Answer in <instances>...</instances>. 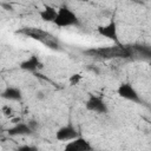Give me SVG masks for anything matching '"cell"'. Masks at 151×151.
Masks as SVG:
<instances>
[{"mask_svg": "<svg viewBox=\"0 0 151 151\" xmlns=\"http://www.w3.org/2000/svg\"><path fill=\"white\" fill-rule=\"evenodd\" d=\"M18 33H21L28 38H32L33 40H37L39 42H41L42 45H45L46 47L58 51L60 50V44L58 41V39L51 34L47 31H44L41 28H37V27H24L21 28Z\"/></svg>", "mask_w": 151, "mask_h": 151, "instance_id": "cell-1", "label": "cell"}, {"mask_svg": "<svg viewBox=\"0 0 151 151\" xmlns=\"http://www.w3.org/2000/svg\"><path fill=\"white\" fill-rule=\"evenodd\" d=\"M42 63L40 61V59L37 55H31L28 59L24 60L20 63V68L22 71H27V72H37L39 70L42 68Z\"/></svg>", "mask_w": 151, "mask_h": 151, "instance_id": "cell-9", "label": "cell"}, {"mask_svg": "<svg viewBox=\"0 0 151 151\" xmlns=\"http://www.w3.org/2000/svg\"><path fill=\"white\" fill-rule=\"evenodd\" d=\"M54 24L58 27H71V26H78L79 19L77 14L66 5L58 8V15L54 21Z\"/></svg>", "mask_w": 151, "mask_h": 151, "instance_id": "cell-3", "label": "cell"}, {"mask_svg": "<svg viewBox=\"0 0 151 151\" xmlns=\"http://www.w3.org/2000/svg\"><path fill=\"white\" fill-rule=\"evenodd\" d=\"M57 15H58V9L50 5H46L41 11H39V17L41 18L42 21L46 22H54Z\"/></svg>", "mask_w": 151, "mask_h": 151, "instance_id": "cell-11", "label": "cell"}, {"mask_svg": "<svg viewBox=\"0 0 151 151\" xmlns=\"http://www.w3.org/2000/svg\"><path fill=\"white\" fill-rule=\"evenodd\" d=\"M1 111H2V114H4L5 117L9 118V119H12V118L14 117V110H13L12 106H9V105H4V106L1 107Z\"/></svg>", "mask_w": 151, "mask_h": 151, "instance_id": "cell-14", "label": "cell"}, {"mask_svg": "<svg viewBox=\"0 0 151 151\" xmlns=\"http://www.w3.org/2000/svg\"><path fill=\"white\" fill-rule=\"evenodd\" d=\"M1 97L6 100H13V101H20L22 99V92L20 88L18 87H12V86H8L6 87L2 93H1Z\"/></svg>", "mask_w": 151, "mask_h": 151, "instance_id": "cell-12", "label": "cell"}, {"mask_svg": "<svg viewBox=\"0 0 151 151\" xmlns=\"http://www.w3.org/2000/svg\"><path fill=\"white\" fill-rule=\"evenodd\" d=\"M17 151H39V149L34 145H22V146H19Z\"/></svg>", "mask_w": 151, "mask_h": 151, "instance_id": "cell-16", "label": "cell"}, {"mask_svg": "<svg viewBox=\"0 0 151 151\" xmlns=\"http://www.w3.org/2000/svg\"><path fill=\"white\" fill-rule=\"evenodd\" d=\"M28 125L32 127V130H33V131H34V130H35V127H37V123H35L34 120H31V122L28 123Z\"/></svg>", "mask_w": 151, "mask_h": 151, "instance_id": "cell-18", "label": "cell"}, {"mask_svg": "<svg viewBox=\"0 0 151 151\" xmlns=\"http://www.w3.org/2000/svg\"><path fill=\"white\" fill-rule=\"evenodd\" d=\"M87 68H88V70H90L91 72H93V73H96V74H98V73H99V70H98L97 67H91V66H88Z\"/></svg>", "mask_w": 151, "mask_h": 151, "instance_id": "cell-17", "label": "cell"}, {"mask_svg": "<svg viewBox=\"0 0 151 151\" xmlns=\"http://www.w3.org/2000/svg\"><path fill=\"white\" fill-rule=\"evenodd\" d=\"M85 107H86V110H88L91 112H96V113H107V111H109L105 101L100 97L93 96V94H91L88 97V99L86 100Z\"/></svg>", "mask_w": 151, "mask_h": 151, "instance_id": "cell-6", "label": "cell"}, {"mask_svg": "<svg viewBox=\"0 0 151 151\" xmlns=\"http://www.w3.org/2000/svg\"><path fill=\"white\" fill-rule=\"evenodd\" d=\"M15 151H17V150H15Z\"/></svg>", "mask_w": 151, "mask_h": 151, "instance_id": "cell-21", "label": "cell"}, {"mask_svg": "<svg viewBox=\"0 0 151 151\" xmlns=\"http://www.w3.org/2000/svg\"><path fill=\"white\" fill-rule=\"evenodd\" d=\"M78 137H80L79 132L71 123L61 126L55 132V138H57V140H60V142H70V140H73Z\"/></svg>", "mask_w": 151, "mask_h": 151, "instance_id": "cell-5", "label": "cell"}, {"mask_svg": "<svg viewBox=\"0 0 151 151\" xmlns=\"http://www.w3.org/2000/svg\"><path fill=\"white\" fill-rule=\"evenodd\" d=\"M0 5H1L4 8H6V9H12V6H11L9 4H5V2H1Z\"/></svg>", "mask_w": 151, "mask_h": 151, "instance_id": "cell-19", "label": "cell"}, {"mask_svg": "<svg viewBox=\"0 0 151 151\" xmlns=\"http://www.w3.org/2000/svg\"><path fill=\"white\" fill-rule=\"evenodd\" d=\"M81 78H83V76H81L80 73H73L72 76H70V78H68V83H70L71 86L78 85V84L80 83Z\"/></svg>", "mask_w": 151, "mask_h": 151, "instance_id": "cell-15", "label": "cell"}, {"mask_svg": "<svg viewBox=\"0 0 151 151\" xmlns=\"http://www.w3.org/2000/svg\"><path fill=\"white\" fill-rule=\"evenodd\" d=\"M85 53L91 57H99V58H104V59H114V58H129L132 54V51L129 47L114 45V46L91 48V50L85 51Z\"/></svg>", "mask_w": 151, "mask_h": 151, "instance_id": "cell-2", "label": "cell"}, {"mask_svg": "<svg viewBox=\"0 0 151 151\" xmlns=\"http://www.w3.org/2000/svg\"><path fill=\"white\" fill-rule=\"evenodd\" d=\"M97 32L106 38V39H110V40H113V41H118V31H117V24L116 21H110L109 24L106 25H101V26H98L97 28Z\"/></svg>", "mask_w": 151, "mask_h": 151, "instance_id": "cell-8", "label": "cell"}, {"mask_svg": "<svg viewBox=\"0 0 151 151\" xmlns=\"http://www.w3.org/2000/svg\"><path fill=\"white\" fill-rule=\"evenodd\" d=\"M142 55L146 57V58H151V47L149 46H136L134 47Z\"/></svg>", "mask_w": 151, "mask_h": 151, "instance_id": "cell-13", "label": "cell"}, {"mask_svg": "<svg viewBox=\"0 0 151 151\" xmlns=\"http://www.w3.org/2000/svg\"><path fill=\"white\" fill-rule=\"evenodd\" d=\"M63 151H93V147L85 138L78 137L73 140L67 142Z\"/></svg>", "mask_w": 151, "mask_h": 151, "instance_id": "cell-7", "label": "cell"}, {"mask_svg": "<svg viewBox=\"0 0 151 151\" xmlns=\"http://www.w3.org/2000/svg\"><path fill=\"white\" fill-rule=\"evenodd\" d=\"M7 133L11 137L27 136V134H32L33 133V130H32V127L28 124H26V123H19V124H15L14 126L9 127L7 130Z\"/></svg>", "mask_w": 151, "mask_h": 151, "instance_id": "cell-10", "label": "cell"}, {"mask_svg": "<svg viewBox=\"0 0 151 151\" xmlns=\"http://www.w3.org/2000/svg\"><path fill=\"white\" fill-rule=\"evenodd\" d=\"M37 98H39V99H42L44 98V96H42V92H37Z\"/></svg>", "mask_w": 151, "mask_h": 151, "instance_id": "cell-20", "label": "cell"}, {"mask_svg": "<svg viewBox=\"0 0 151 151\" xmlns=\"http://www.w3.org/2000/svg\"><path fill=\"white\" fill-rule=\"evenodd\" d=\"M117 93L123 99H126V100H130V101L137 103V104L142 103V99H140L138 92L136 91V88L127 83H122L117 88Z\"/></svg>", "mask_w": 151, "mask_h": 151, "instance_id": "cell-4", "label": "cell"}]
</instances>
